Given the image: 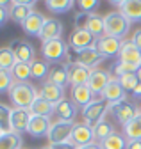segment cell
<instances>
[{"label":"cell","instance_id":"cell-1","mask_svg":"<svg viewBox=\"0 0 141 149\" xmlns=\"http://www.w3.org/2000/svg\"><path fill=\"white\" fill-rule=\"evenodd\" d=\"M38 91L32 84H14L9 91V98L14 108H30L32 103L38 100Z\"/></svg>","mask_w":141,"mask_h":149},{"label":"cell","instance_id":"cell-2","mask_svg":"<svg viewBox=\"0 0 141 149\" xmlns=\"http://www.w3.org/2000/svg\"><path fill=\"white\" fill-rule=\"evenodd\" d=\"M105 20V36L116 37V39H125L130 32V22L123 16L120 11L109 13L104 16Z\"/></svg>","mask_w":141,"mask_h":149},{"label":"cell","instance_id":"cell-3","mask_svg":"<svg viewBox=\"0 0 141 149\" xmlns=\"http://www.w3.org/2000/svg\"><path fill=\"white\" fill-rule=\"evenodd\" d=\"M41 55L43 61L48 64H63L68 59V45L63 39H52L41 45ZM66 64V62H64Z\"/></svg>","mask_w":141,"mask_h":149},{"label":"cell","instance_id":"cell-4","mask_svg":"<svg viewBox=\"0 0 141 149\" xmlns=\"http://www.w3.org/2000/svg\"><path fill=\"white\" fill-rule=\"evenodd\" d=\"M109 112V103L105 100H95L93 103H90L87 107L82 108V117H84V124H87L90 128L98 126L102 121H105V116Z\"/></svg>","mask_w":141,"mask_h":149},{"label":"cell","instance_id":"cell-5","mask_svg":"<svg viewBox=\"0 0 141 149\" xmlns=\"http://www.w3.org/2000/svg\"><path fill=\"white\" fill-rule=\"evenodd\" d=\"M109 112H111V116L121 124V126H125L129 121H132L137 114H139V108L129 101V100H123L120 103H109Z\"/></svg>","mask_w":141,"mask_h":149},{"label":"cell","instance_id":"cell-6","mask_svg":"<svg viewBox=\"0 0 141 149\" xmlns=\"http://www.w3.org/2000/svg\"><path fill=\"white\" fill-rule=\"evenodd\" d=\"M66 69H68V77H70V85H86L90 80L93 69H90L87 66L80 64L79 61H68L66 62Z\"/></svg>","mask_w":141,"mask_h":149},{"label":"cell","instance_id":"cell-7","mask_svg":"<svg viewBox=\"0 0 141 149\" xmlns=\"http://www.w3.org/2000/svg\"><path fill=\"white\" fill-rule=\"evenodd\" d=\"M75 124L73 123H66V121H56L52 123V128L48 132V142L50 146H56V144H63V142H70V137H72Z\"/></svg>","mask_w":141,"mask_h":149},{"label":"cell","instance_id":"cell-8","mask_svg":"<svg viewBox=\"0 0 141 149\" xmlns=\"http://www.w3.org/2000/svg\"><path fill=\"white\" fill-rule=\"evenodd\" d=\"M111 6L118 7V11L130 23H141V0H118V2L113 0Z\"/></svg>","mask_w":141,"mask_h":149},{"label":"cell","instance_id":"cell-9","mask_svg":"<svg viewBox=\"0 0 141 149\" xmlns=\"http://www.w3.org/2000/svg\"><path fill=\"white\" fill-rule=\"evenodd\" d=\"M68 45H70V48H73L79 53L82 50H87V48L97 46V37L91 32H87V30H77L75 29L72 34H70Z\"/></svg>","mask_w":141,"mask_h":149},{"label":"cell","instance_id":"cell-10","mask_svg":"<svg viewBox=\"0 0 141 149\" xmlns=\"http://www.w3.org/2000/svg\"><path fill=\"white\" fill-rule=\"evenodd\" d=\"M11 48L14 52L16 62H23V64H32L36 61V50L29 41H22V39H14L11 41Z\"/></svg>","mask_w":141,"mask_h":149},{"label":"cell","instance_id":"cell-11","mask_svg":"<svg viewBox=\"0 0 141 149\" xmlns=\"http://www.w3.org/2000/svg\"><path fill=\"white\" fill-rule=\"evenodd\" d=\"M34 6H36V2H32V0H14V2H11V7H9L11 20L22 25L27 18L34 13L32 11Z\"/></svg>","mask_w":141,"mask_h":149},{"label":"cell","instance_id":"cell-12","mask_svg":"<svg viewBox=\"0 0 141 149\" xmlns=\"http://www.w3.org/2000/svg\"><path fill=\"white\" fill-rule=\"evenodd\" d=\"M121 46H123V41L116 39V37H111V36H102L97 39V50L104 55V59L120 55Z\"/></svg>","mask_w":141,"mask_h":149},{"label":"cell","instance_id":"cell-13","mask_svg":"<svg viewBox=\"0 0 141 149\" xmlns=\"http://www.w3.org/2000/svg\"><path fill=\"white\" fill-rule=\"evenodd\" d=\"M30 110L29 108H13V114H11V130L14 133H27V128L30 123Z\"/></svg>","mask_w":141,"mask_h":149},{"label":"cell","instance_id":"cell-14","mask_svg":"<svg viewBox=\"0 0 141 149\" xmlns=\"http://www.w3.org/2000/svg\"><path fill=\"white\" fill-rule=\"evenodd\" d=\"M111 74L107 73V71H104V69H93V73H91V77H90V80H87V87L91 89V92L95 96H100L102 98V92L105 91V87H107V84L111 82Z\"/></svg>","mask_w":141,"mask_h":149},{"label":"cell","instance_id":"cell-15","mask_svg":"<svg viewBox=\"0 0 141 149\" xmlns=\"http://www.w3.org/2000/svg\"><path fill=\"white\" fill-rule=\"evenodd\" d=\"M70 142L77 147H84L87 144H93L95 142V132L93 128H90L87 124H75L72 137H70Z\"/></svg>","mask_w":141,"mask_h":149},{"label":"cell","instance_id":"cell-16","mask_svg":"<svg viewBox=\"0 0 141 149\" xmlns=\"http://www.w3.org/2000/svg\"><path fill=\"white\" fill-rule=\"evenodd\" d=\"M52 128L50 117H41V116H32L29 128H27V133L34 139H41V137H48V132Z\"/></svg>","mask_w":141,"mask_h":149},{"label":"cell","instance_id":"cell-17","mask_svg":"<svg viewBox=\"0 0 141 149\" xmlns=\"http://www.w3.org/2000/svg\"><path fill=\"white\" fill-rule=\"evenodd\" d=\"M63 30H64V25L59 20H56V18H47L45 25H43V30L39 34V39L43 43L52 41V39H61Z\"/></svg>","mask_w":141,"mask_h":149},{"label":"cell","instance_id":"cell-18","mask_svg":"<svg viewBox=\"0 0 141 149\" xmlns=\"http://www.w3.org/2000/svg\"><path fill=\"white\" fill-rule=\"evenodd\" d=\"M120 61L121 62H127L130 66H134L136 69L141 68V52L134 46L132 41H123V46L120 50Z\"/></svg>","mask_w":141,"mask_h":149},{"label":"cell","instance_id":"cell-19","mask_svg":"<svg viewBox=\"0 0 141 149\" xmlns=\"http://www.w3.org/2000/svg\"><path fill=\"white\" fill-rule=\"evenodd\" d=\"M102 98L107 101V103H120L123 100H127V92L123 91L121 84L118 82V78H111V82L107 84L105 91L102 92Z\"/></svg>","mask_w":141,"mask_h":149},{"label":"cell","instance_id":"cell-20","mask_svg":"<svg viewBox=\"0 0 141 149\" xmlns=\"http://www.w3.org/2000/svg\"><path fill=\"white\" fill-rule=\"evenodd\" d=\"M45 20L47 18L41 14V13H32L27 20L22 23V29L27 36H32V37H39L41 30H43V25H45Z\"/></svg>","mask_w":141,"mask_h":149},{"label":"cell","instance_id":"cell-21","mask_svg":"<svg viewBox=\"0 0 141 149\" xmlns=\"http://www.w3.org/2000/svg\"><path fill=\"white\" fill-rule=\"evenodd\" d=\"M39 98L50 101L52 105H57V103H61L63 100H66V98H64V89L59 87V85L50 84V82H45V84L41 85V89H39Z\"/></svg>","mask_w":141,"mask_h":149},{"label":"cell","instance_id":"cell-22","mask_svg":"<svg viewBox=\"0 0 141 149\" xmlns=\"http://www.w3.org/2000/svg\"><path fill=\"white\" fill-rule=\"evenodd\" d=\"M77 114H79L77 105H75L72 100H63L61 103L56 105V116H57V121L73 123V119L77 117Z\"/></svg>","mask_w":141,"mask_h":149},{"label":"cell","instance_id":"cell-23","mask_svg":"<svg viewBox=\"0 0 141 149\" xmlns=\"http://www.w3.org/2000/svg\"><path fill=\"white\" fill-rule=\"evenodd\" d=\"M72 101L77 107L84 108V107H87L90 103L95 101V94L87 85H75V87H72Z\"/></svg>","mask_w":141,"mask_h":149},{"label":"cell","instance_id":"cell-24","mask_svg":"<svg viewBox=\"0 0 141 149\" xmlns=\"http://www.w3.org/2000/svg\"><path fill=\"white\" fill-rule=\"evenodd\" d=\"M47 82L54 84V85H59V87H63V89H64L66 85H70V77H68L66 64H54V66H52Z\"/></svg>","mask_w":141,"mask_h":149},{"label":"cell","instance_id":"cell-25","mask_svg":"<svg viewBox=\"0 0 141 149\" xmlns=\"http://www.w3.org/2000/svg\"><path fill=\"white\" fill-rule=\"evenodd\" d=\"M77 59H79L80 64L87 66L90 69H97L98 64L104 61V55L97 50V46H93V48H87V50L79 52V53H77Z\"/></svg>","mask_w":141,"mask_h":149},{"label":"cell","instance_id":"cell-26","mask_svg":"<svg viewBox=\"0 0 141 149\" xmlns=\"http://www.w3.org/2000/svg\"><path fill=\"white\" fill-rule=\"evenodd\" d=\"M32 116H41V117H52L56 114V105H52L50 101L43 100L38 96V100L32 103V107L29 108Z\"/></svg>","mask_w":141,"mask_h":149},{"label":"cell","instance_id":"cell-27","mask_svg":"<svg viewBox=\"0 0 141 149\" xmlns=\"http://www.w3.org/2000/svg\"><path fill=\"white\" fill-rule=\"evenodd\" d=\"M11 77L14 80V84H29V80L32 78V71H30V64H23V62H16L14 68L11 69Z\"/></svg>","mask_w":141,"mask_h":149},{"label":"cell","instance_id":"cell-28","mask_svg":"<svg viewBox=\"0 0 141 149\" xmlns=\"http://www.w3.org/2000/svg\"><path fill=\"white\" fill-rule=\"evenodd\" d=\"M123 137L127 140H141V112L123 126Z\"/></svg>","mask_w":141,"mask_h":149},{"label":"cell","instance_id":"cell-29","mask_svg":"<svg viewBox=\"0 0 141 149\" xmlns=\"http://www.w3.org/2000/svg\"><path fill=\"white\" fill-rule=\"evenodd\" d=\"M45 7L54 14H66L75 7V2L73 0H47Z\"/></svg>","mask_w":141,"mask_h":149},{"label":"cell","instance_id":"cell-30","mask_svg":"<svg viewBox=\"0 0 141 149\" xmlns=\"http://www.w3.org/2000/svg\"><path fill=\"white\" fill-rule=\"evenodd\" d=\"M86 30L91 32L97 39H98V37H102V36H105V20H104V16L93 13V14L90 16V22H87Z\"/></svg>","mask_w":141,"mask_h":149},{"label":"cell","instance_id":"cell-31","mask_svg":"<svg viewBox=\"0 0 141 149\" xmlns=\"http://www.w3.org/2000/svg\"><path fill=\"white\" fill-rule=\"evenodd\" d=\"M22 146H23L22 135L14 132H9L0 139V149H22Z\"/></svg>","mask_w":141,"mask_h":149},{"label":"cell","instance_id":"cell-32","mask_svg":"<svg viewBox=\"0 0 141 149\" xmlns=\"http://www.w3.org/2000/svg\"><path fill=\"white\" fill-rule=\"evenodd\" d=\"M50 68H52V66H50L47 61H39V59H36V61L30 64L32 78H34V80H45V78H48Z\"/></svg>","mask_w":141,"mask_h":149},{"label":"cell","instance_id":"cell-33","mask_svg":"<svg viewBox=\"0 0 141 149\" xmlns=\"http://www.w3.org/2000/svg\"><path fill=\"white\" fill-rule=\"evenodd\" d=\"M16 64V57L11 46H2L0 48V69L4 71H11Z\"/></svg>","mask_w":141,"mask_h":149},{"label":"cell","instance_id":"cell-34","mask_svg":"<svg viewBox=\"0 0 141 149\" xmlns=\"http://www.w3.org/2000/svg\"><path fill=\"white\" fill-rule=\"evenodd\" d=\"M93 132H95V140H98V142H104L105 139H109L111 135L116 133L113 123H109V121H102L98 126L93 128Z\"/></svg>","mask_w":141,"mask_h":149},{"label":"cell","instance_id":"cell-35","mask_svg":"<svg viewBox=\"0 0 141 149\" xmlns=\"http://www.w3.org/2000/svg\"><path fill=\"white\" fill-rule=\"evenodd\" d=\"M127 144H129V140L120 133H114L109 139H105L104 142H100L102 149H127Z\"/></svg>","mask_w":141,"mask_h":149},{"label":"cell","instance_id":"cell-36","mask_svg":"<svg viewBox=\"0 0 141 149\" xmlns=\"http://www.w3.org/2000/svg\"><path fill=\"white\" fill-rule=\"evenodd\" d=\"M118 82L121 84L123 91L125 92H134L136 87L139 85V78L136 73H127V74H121V77H118Z\"/></svg>","mask_w":141,"mask_h":149},{"label":"cell","instance_id":"cell-37","mask_svg":"<svg viewBox=\"0 0 141 149\" xmlns=\"http://www.w3.org/2000/svg\"><path fill=\"white\" fill-rule=\"evenodd\" d=\"M11 114H13V108L4 105V103H0V128H2L6 133L13 132L11 130Z\"/></svg>","mask_w":141,"mask_h":149},{"label":"cell","instance_id":"cell-38","mask_svg":"<svg viewBox=\"0 0 141 149\" xmlns=\"http://www.w3.org/2000/svg\"><path fill=\"white\" fill-rule=\"evenodd\" d=\"M13 85H14V80H13V77H11V71L0 69V94L9 92Z\"/></svg>","mask_w":141,"mask_h":149},{"label":"cell","instance_id":"cell-39","mask_svg":"<svg viewBox=\"0 0 141 149\" xmlns=\"http://www.w3.org/2000/svg\"><path fill=\"white\" fill-rule=\"evenodd\" d=\"M111 71L114 73V78H118V77H121V74H127V73H136L137 69H136L134 66L127 64V62H121V61H118L116 64H113Z\"/></svg>","mask_w":141,"mask_h":149},{"label":"cell","instance_id":"cell-40","mask_svg":"<svg viewBox=\"0 0 141 149\" xmlns=\"http://www.w3.org/2000/svg\"><path fill=\"white\" fill-rule=\"evenodd\" d=\"M77 6H79L84 13L93 14V11L100 6V2H98V0H80V2H77Z\"/></svg>","mask_w":141,"mask_h":149},{"label":"cell","instance_id":"cell-41","mask_svg":"<svg viewBox=\"0 0 141 149\" xmlns=\"http://www.w3.org/2000/svg\"><path fill=\"white\" fill-rule=\"evenodd\" d=\"M132 43H134V46L141 52V29H137L134 34H132V39H130Z\"/></svg>","mask_w":141,"mask_h":149},{"label":"cell","instance_id":"cell-42","mask_svg":"<svg viewBox=\"0 0 141 149\" xmlns=\"http://www.w3.org/2000/svg\"><path fill=\"white\" fill-rule=\"evenodd\" d=\"M9 9H4V7H0V27L6 25V22L9 20Z\"/></svg>","mask_w":141,"mask_h":149},{"label":"cell","instance_id":"cell-43","mask_svg":"<svg viewBox=\"0 0 141 149\" xmlns=\"http://www.w3.org/2000/svg\"><path fill=\"white\" fill-rule=\"evenodd\" d=\"M54 149H79L77 146H73L72 142H63V144H56V146H52Z\"/></svg>","mask_w":141,"mask_h":149},{"label":"cell","instance_id":"cell-44","mask_svg":"<svg viewBox=\"0 0 141 149\" xmlns=\"http://www.w3.org/2000/svg\"><path fill=\"white\" fill-rule=\"evenodd\" d=\"M127 149H141V140H129Z\"/></svg>","mask_w":141,"mask_h":149},{"label":"cell","instance_id":"cell-45","mask_svg":"<svg viewBox=\"0 0 141 149\" xmlns=\"http://www.w3.org/2000/svg\"><path fill=\"white\" fill-rule=\"evenodd\" d=\"M79 149H102V146H100V142H93V144H87V146L79 147Z\"/></svg>","mask_w":141,"mask_h":149},{"label":"cell","instance_id":"cell-46","mask_svg":"<svg viewBox=\"0 0 141 149\" xmlns=\"http://www.w3.org/2000/svg\"><path fill=\"white\" fill-rule=\"evenodd\" d=\"M132 96H134V98H141V82H139V85L136 87V91L132 92Z\"/></svg>","mask_w":141,"mask_h":149},{"label":"cell","instance_id":"cell-47","mask_svg":"<svg viewBox=\"0 0 141 149\" xmlns=\"http://www.w3.org/2000/svg\"><path fill=\"white\" fill-rule=\"evenodd\" d=\"M0 7L9 9V7H11V2H6V0H0Z\"/></svg>","mask_w":141,"mask_h":149},{"label":"cell","instance_id":"cell-48","mask_svg":"<svg viewBox=\"0 0 141 149\" xmlns=\"http://www.w3.org/2000/svg\"><path fill=\"white\" fill-rule=\"evenodd\" d=\"M136 74H137V78H139V82H141V68H139V69L136 71Z\"/></svg>","mask_w":141,"mask_h":149},{"label":"cell","instance_id":"cell-49","mask_svg":"<svg viewBox=\"0 0 141 149\" xmlns=\"http://www.w3.org/2000/svg\"><path fill=\"white\" fill-rule=\"evenodd\" d=\"M4 135H6V132H4V130H2V128H0V139H2Z\"/></svg>","mask_w":141,"mask_h":149},{"label":"cell","instance_id":"cell-50","mask_svg":"<svg viewBox=\"0 0 141 149\" xmlns=\"http://www.w3.org/2000/svg\"><path fill=\"white\" fill-rule=\"evenodd\" d=\"M41 149H54V147H52V146H43Z\"/></svg>","mask_w":141,"mask_h":149},{"label":"cell","instance_id":"cell-51","mask_svg":"<svg viewBox=\"0 0 141 149\" xmlns=\"http://www.w3.org/2000/svg\"><path fill=\"white\" fill-rule=\"evenodd\" d=\"M139 112H141V107H139Z\"/></svg>","mask_w":141,"mask_h":149}]
</instances>
